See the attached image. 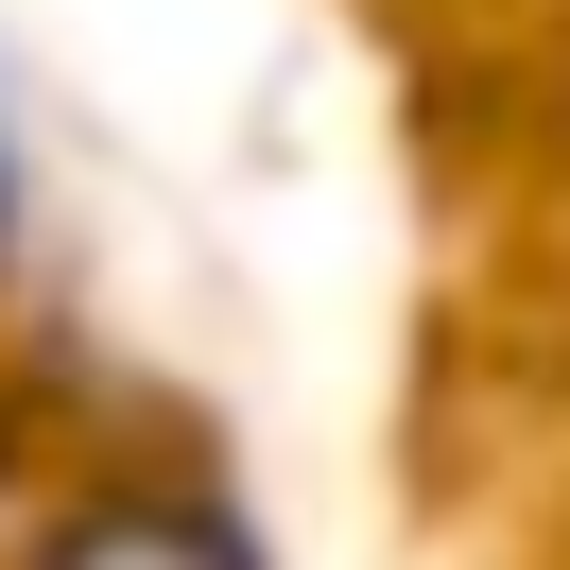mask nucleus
<instances>
[{"label":"nucleus","instance_id":"obj_1","mask_svg":"<svg viewBox=\"0 0 570 570\" xmlns=\"http://www.w3.org/2000/svg\"><path fill=\"white\" fill-rule=\"evenodd\" d=\"M36 570H243V535H225L208 501H174V484H121V501H87Z\"/></svg>","mask_w":570,"mask_h":570}]
</instances>
